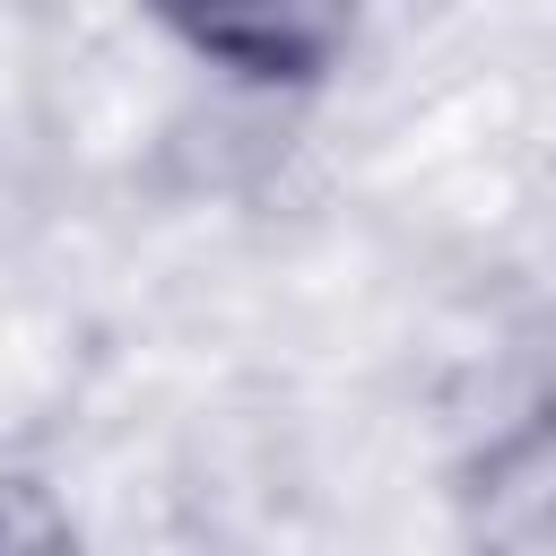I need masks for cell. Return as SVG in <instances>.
Wrapping results in <instances>:
<instances>
[{
  "mask_svg": "<svg viewBox=\"0 0 556 556\" xmlns=\"http://www.w3.org/2000/svg\"><path fill=\"white\" fill-rule=\"evenodd\" d=\"M156 9L243 78H313L348 35L356 0H156Z\"/></svg>",
  "mask_w": 556,
  "mask_h": 556,
  "instance_id": "obj_1",
  "label": "cell"
}]
</instances>
